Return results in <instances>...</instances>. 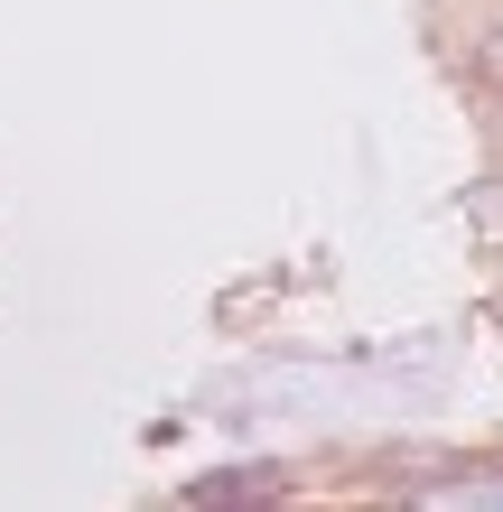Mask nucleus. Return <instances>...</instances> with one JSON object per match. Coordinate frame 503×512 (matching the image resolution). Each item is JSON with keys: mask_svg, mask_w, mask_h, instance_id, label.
<instances>
[{"mask_svg": "<svg viewBox=\"0 0 503 512\" xmlns=\"http://www.w3.org/2000/svg\"><path fill=\"white\" fill-rule=\"evenodd\" d=\"M233 494H280V466H233V475H196L187 503H233Z\"/></svg>", "mask_w": 503, "mask_h": 512, "instance_id": "f257e3e1", "label": "nucleus"}, {"mask_svg": "<svg viewBox=\"0 0 503 512\" xmlns=\"http://www.w3.org/2000/svg\"><path fill=\"white\" fill-rule=\"evenodd\" d=\"M485 75L503 84V28H494V38H485Z\"/></svg>", "mask_w": 503, "mask_h": 512, "instance_id": "f03ea898", "label": "nucleus"}]
</instances>
